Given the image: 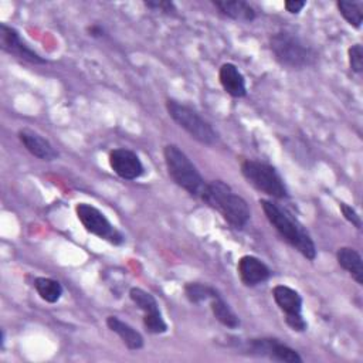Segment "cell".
<instances>
[{"instance_id":"obj_26","label":"cell","mask_w":363,"mask_h":363,"mask_svg":"<svg viewBox=\"0 0 363 363\" xmlns=\"http://www.w3.org/2000/svg\"><path fill=\"white\" fill-rule=\"evenodd\" d=\"M305 6H306V1H302V0H288L284 3L285 10L291 14H298Z\"/></svg>"},{"instance_id":"obj_7","label":"cell","mask_w":363,"mask_h":363,"mask_svg":"<svg viewBox=\"0 0 363 363\" xmlns=\"http://www.w3.org/2000/svg\"><path fill=\"white\" fill-rule=\"evenodd\" d=\"M75 213L88 233L113 245H121L125 241L123 234L96 207L88 203H78L75 206Z\"/></svg>"},{"instance_id":"obj_16","label":"cell","mask_w":363,"mask_h":363,"mask_svg":"<svg viewBox=\"0 0 363 363\" xmlns=\"http://www.w3.org/2000/svg\"><path fill=\"white\" fill-rule=\"evenodd\" d=\"M106 326L121 337V340L129 350H139L143 347L142 335L135 328H132L129 323L119 319L118 316H112V315L108 316Z\"/></svg>"},{"instance_id":"obj_17","label":"cell","mask_w":363,"mask_h":363,"mask_svg":"<svg viewBox=\"0 0 363 363\" xmlns=\"http://www.w3.org/2000/svg\"><path fill=\"white\" fill-rule=\"evenodd\" d=\"M213 4L220 10L221 14L235 21L250 23L257 17L254 7L244 0H214Z\"/></svg>"},{"instance_id":"obj_10","label":"cell","mask_w":363,"mask_h":363,"mask_svg":"<svg viewBox=\"0 0 363 363\" xmlns=\"http://www.w3.org/2000/svg\"><path fill=\"white\" fill-rule=\"evenodd\" d=\"M245 352L251 356L267 357L275 362L302 363V357L299 356V353L295 349L281 343L278 339H271V337L250 339L245 343Z\"/></svg>"},{"instance_id":"obj_8","label":"cell","mask_w":363,"mask_h":363,"mask_svg":"<svg viewBox=\"0 0 363 363\" xmlns=\"http://www.w3.org/2000/svg\"><path fill=\"white\" fill-rule=\"evenodd\" d=\"M272 298L278 308L285 313L286 325L295 332H303L308 328L302 316V296L298 291L286 285H275L272 288Z\"/></svg>"},{"instance_id":"obj_11","label":"cell","mask_w":363,"mask_h":363,"mask_svg":"<svg viewBox=\"0 0 363 363\" xmlns=\"http://www.w3.org/2000/svg\"><path fill=\"white\" fill-rule=\"evenodd\" d=\"M0 45L1 48L16 55L20 60L33 62V64H44L47 62L45 58H43L40 54H37L21 37L20 33L7 24H0Z\"/></svg>"},{"instance_id":"obj_4","label":"cell","mask_w":363,"mask_h":363,"mask_svg":"<svg viewBox=\"0 0 363 363\" xmlns=\"http://www.w3.org/2000/svg\"><path fill=\"white\" fill-rule=\"evenodd\" d=\"M269 47L275 60L292 69L309 67L316 60L315 50L291 31L281 30L271 35Z\"/></svg>"},{"instance_id":"obj_20","label":"cell","mask_w":363,"mask_h":363,"mask_svg":"<svg viewBox=\"0 0 363 363\" xmlns=\"http://www.w3.org/2000/svg\"><path fill=\"white\" fill-rule=\"evenodd\" d=\"M34 288L40 298L48 303H55L62 295V285L52 278L38 277L34 279Z\"/></svg>"},{"instance_id":"obj_5","label":"cell","mask_w":363,"mask_h":363,"mask_svg":"<svg viewBox=\"0 0 363 363\" xmlns=\"http://www.w3.org/2000/svg\"><path fill=\"white\" fill-rule=\"evenodd\" d=\"M241 173L258 191L265 193L272 199L288 197L286 186L274 166L258 160H244L241 163Z\"/></svg>"},{"instance_id":"obj_24","label":"cell","mask_w":363,"mask_h":363,"mask_svg":"<svg viewBox=\"0 0 363 363\" xmlns=\"http://www.w3.org/2000/svg\"><path fill=\"white\" fill-rule=\"evenodd\" d=\"M339 208H340V211H342V214H343V217L353 225V227H356L357 230H360L362 228V220H360V216L356 213V210L353 208V207H350V206H347L346 203H340L339 204Z\"/></svg>"},{"instance_id":"obj_3","label":"cell","mask_w":363,"mask_h":363,"mask_svg":"<svg viewBox=\"0 0 363 363\" xmlns=\"http://www.w3.org/2000/svg\"><path fill=\"white\" fill-rule=\"evenodd\" d=\"M163 156L172 180L190 196L201 197L207 182H204L203 176L187 155L176 145H166L163 149Z\"/></svg>"},{"instance_id":"obj_27","label":"cell","mask_w":363,"mask_h":363,"mask_svg":"<svg viewBox=\"0 0 363 363\" xmlns=\"http://www.w3.org/2000/svg\"><path fill=\"white\" fill-rule=\"evenodd\" d=\"M101 34H102V28H99V27H96V26H92V27L89 28V35L98 37V35H101Z\"/></svg>"},{"instance_id":"obj_12","label":"cell","mask_w":363,"mask_h":363,"mask_svg":"<svg viewBox=\"0 0 363 363\" xmlns=\"http://www.w3.org/2000/svg\"><path fill=\"white\" fill-rule=\"evenodd\" d=\"M109 166L121 179L125 180H135L140 177L145 172V167L139 156L135 152L125 147L111 150Z\"/></svg>"},{"instance_id":"obj_13","label":"cell","mask_w":363,"mask_h":363,"mask_svg":"<svg viewBox=\"0 0 363 363\" xmlns=\"http://www.w3.org/2000/svg\"><path fill=\"white\" fill-rule=\"evenodd\" d=\"M237 271L241 282L245 286H255L269 279L271 269L265 262L254 255H242L238 259Z\"/></svg>"},{"instance_id":"obj_18","label":"cell","mask_w":363,"mask_h":363,"mask_svg":"<svg viewBox=\"0 0 363 363\" xmlns=\"http://www.w3.org/2000/svg\"><path fill=\"white\" fill-rule=\"evenodd\" d=\"M336 259L337 264L347 271L359 285H363V261L354 248L340 247L336 252Z\"/></svg>"},{"instance_id":"obj_6","label":"cell","mask_w":363,"mask_h":363,"mask_svg":"<svg viewBox=\"0 0 363 363\" xmlns=\"http://www.w3.org/2000/svg\"><path fill=\"white\" fill-rule=\"evenodd\" d=\"M166 109L169 116L197 142L203 145H213L217 142V133L213 126L190 106L174 99H167Z\"/></svg>"},{"instance_id":"obj_1","label":"cell","mask_w":363,"mask_h":363,"mask_svg":"<svg viewBox=\"0 0 363 363\" xmlns=\"http://www.w3.org/2000/svg\"><path fill=\"white\" fill-rule=\"evenodd\" d=\"M259 204L264 210L267 220L279 233V235L288 244H291L298 252H301L306 259H315L316 247L305 227L291 213H288L277 203L261 199Z\"/></svg>"},{"instance_id":"obj_15","label":"cell","mask_w":363,"mask_h":363,"mask_svg":"<svg viewBox=\"0 0 363 363\" xmlns=\"http://www.w3.org/2000/svg\"><path fill=\"white\" fill-rule=\"evenodd\" d=\"M218 79L223 89L233 98H242L247 94L245 78L237 65L231 62H225L220 67Z\"/></svg>"},{"instance_id":"obj_2","label":"cell","mask_w":363,"mask_h":363,"mask_svg":"<svg viewBox=\"0 0 363 363\" xmlns=\"http://www.w3.org/2000/svg\"><path fill=\"white\" fill-rule=\"evenodd\" d=\"M207 206L218 211L223 218L234 228L241 230L250 220V207L247 201L235 194L223 180L208 182L200 197Z\"/></svg>"},{"instance_id":"obj_22","label":"cell","mask_w":363,"mask_h":363,"mask_svg":"<svg viewBox=\"0 0 363 363\" xmlns=\"http://www.w3.org/2000/svg\"><path fill=\"white\" fill-rule=\"evenodd\" d=\"M217 291L206 284L200 282H189L184 285V295L191 303H201L204 301H210Z\"/></svg>"},{"instance_id":"obj_19","label":"cell","mask_w":363,"mask_h":363,"mask_svg":"<svg viewBox=\"0 0 363 363\" xmlns=\"http://www.w3.org/2000/svg\"><path fill=\"white\" fill-rule=\"evenodd\" d=\"M210 308L214 318L225 328L237 329L240 326L238 315L230 308V305L223 299V296L218 292L210 299Z\"/></svg>"},{"instance_id":"obj_21","label":"cell","mask_w":363,"mask_h":363,"mask_svg":"<svg viewBox=\"0 0 363 363\" xmlns=\"http://www.w3.org/2000/svg\"><path fill=\"white\" fill-rule=\"evenodd\" d=\"M339 13L342 17L354 28H360L363 23V11H362V4L357 1H346L340 0L336 3Z\"/></svg>"},{"instance_id":"obj_9","label":"cell","mask_w":363,"mask_h":363,"mask_svg":"<svg viewBox=\"0 0 363 363\" xmlns=\"http://www.w3.org/2000/svg\"><path fill=\"white\" fill-rule=\"evenodd\" d=\"M129 298L143 312V326L149 333L160 335L167 332V323L164 322L159 303L152 294L142 288L132 286L129 289Z\"/></svg>"},{"instance_id":"obj_23","label":"cell","mask_w":363,"mask_h":363,"mask_svg":"<svg viewBox=\"0 0 363 363\" xmlns=\"http://www.w3.org/2000/svg\"><path fill=\"white\" fill-rule=\"evenodd\" d=\"M350 69L356 74L363 72V48L360 44H354L347 50Z\"/></svg>"},{"instance_id":"obj_25","label":"cell","mask_w":363,"mask_h":363,"mask_svg":"<svg viewBox=\"0 0 363 363\" xmlns=\"http://www.w3.org/2000/svg\"><path fill=\"white\" fill-rule=\"evenodd\" d=\"M145 6L149 7V9H153V10H160L166 14H170V13H174L176 11V7L172 1H163V0H156V1H145Z\"/></svg>"},{"instance_id":"obj_14","label":"cell","mask_w":363,"mask_h":363,"mask_svg":"<svg viewBox=\"0 0 363 363\" xmlns=\"http://www.w3.org/2000/svg\"><path fill=\"white\" fill-rule=\"evenodd\" d=\"M18 139L33 156L41 160H54L58 157V152L54 149L50 140L31 129L18 130Z\"/></svg>"}]
</instances>
